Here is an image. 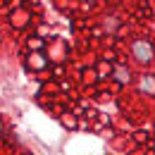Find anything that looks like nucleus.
<instances>
[{
    "instance_id": "f257e3e1",
    "label": "nucleus",
    "mask_w": 155,
    "mask_h": 155,
    "mask_svg": "<svg viewBox=\"0 0 155 155\" xmlns=\"http://www.w3.org/2000/svg\"><path fill=\"white\" fill-rule=\"evenodd\" d=\"M131 55L138 64H150L155 60V50H153V43L138 38V41H131Z\"/></svg>"
},
{
    "instance_id": "f03ea898",
    "label": "nucleus",
    "mask_w": 155,
    "mask_h": 155,
    "mask_svg": "<svg viewBox=\"0 0 155 155\" xmlns=\"http://www.w3.org/2000/svg\"><path fill=\"white\" fill-rule=\"evenodd\" d=\"M45 64H48V58L41 50H31L29 53V60H26V67L29 69H45Z\"/></svg>"
},
{
    "instance_id": "7ed1b4c3",
    "label": "nucleus",
    "mask_w": 155,
    "mask_h": 155,
    "mask_svg": "<svg viewBox=\"0 0 155 155\" xmlns=\"http://www.w3.org/2000/svg\"><path fill=\"white\" fill-rule=\"evenodd\" d=\"M112 77L117 79V84H129V79H131V72H129V67H124V64H119L112 69Z\"/></svg>"
},
{
    "instance_id": "20e7f679",
    "label": "nucleus",
    "mask_w": 155,
    "mask_h": 155,
    "mask_svg": "<svg viewBox=\"0 0 155 155\" xmlns=\"http://www.w3.org/2000/svg\"><path fill=\"white\" fill-rule=\"evenodd\" d=\"M141 88L146 93H155V77H143L141 79Z\"/></svg>"
},
{
    "instance_id": "39448f33",
    "label": "nucleus",
    "mask_w": 155,
    "mask_h": 155,
    "mask_svg": "<svg viewBox=\"0 0 155 155\" xmlns=\"http://www.w3.org/2000/svg\"><path fill=\"white\" fill-rule=\"evenodd\" d=\"M103 26H105L107 31H115L117 26H119V17H112V15L105 17V19H103Z\"/></svg>"
},
{
    "instance_id": "423d86ee",
    "label": "nucleus",
    "mask_w": 155,
    "mask_h": 155,
    "mask_svg": "<svg viewBox=\"0 0 155 155\" xmlns=\"http://www.w3.org/2000/svg\"><path fill=\"white\" fill-rule=\"evenodd\" d=\"M12 24H15V26H24V24H26V15H24V12H15V15H12Z\"/></svg>"
},
{
    "instance_id": "0eeeda50",
    "label": "nucleus",
    "mask_w": 155,
    "mask_h": 155,
    "mask_svg": "<svg viewBox=\"0 0 155 155\" xmlns=\"http://www.w3.org/2000/svg\"><path fill=\"white\" fill-rule=\"evenodd\" d=\"M62 124H64L67 129H74V127H77V122L72 119V115H62Z\"/></svg>"
},
{
    "instance_id": "6e6552de",
    "label": "nucleus",
    "mask_w": 155,
    "mask_h": 155,
    "mask_svg": "<svg viewBox=\"0 0 155 155\" xmlns=\"http://www.w3.org/2000/svg\"><path fill=\"white\" fill-rule=\"evenodd\" d=\"M29 48H31V50H41V48H43V41L41 38H29Z\"/></svg>"
},
{
    "instance_id": "1a4fd4ad",
    "label": "nucleus",
    "mask_w": 155,
    "mask_h": 155,
    "mask_svg": "<svg viewBox=\"0 0 155 155\" xmlns=\"http://www.w3.org/2000/svg\"><path fill=\"white\" fill-rule=\"evenodd\" d=\"M134 141L136 143H146V141H148V134H146V131H138V134H134Z\"/></svg>"
}]
</instances>
